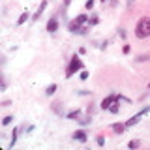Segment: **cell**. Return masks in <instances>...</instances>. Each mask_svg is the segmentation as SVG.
<instances>
[{
  "label": "cell",
  "mask_w": 150,
  "mask_h": 150,
  "mask_svg": "<svg viewBox=\"0 0 150 150\" xmlns=\"http://www.w3.org/2000/svg\"><path fill=\"white\" fill-rule=\"evenodd\" d=\"M135 36L137 38H148L150 36V17H143L137 23V28H135Z\"/></svg>",
  "instance_id": "cell-1"
},
{
  "label": "cell",
  "mask_w": 150,
  "mask_h": 150,
  "mask_svg": "<svg viewBox=\"0 0 150 150\" xmlns=\"http://www.w3.org/2000/svg\"><path fill=\"white\" fill-rule=\"evenodd\" d=\"M81 68H83V62L79 60V56H73L71 62H69V66H68V69H66V75H68V77H71V75L77 71V69H81Z\"/></svg>",
  "instance_id": "cell-2"
},
{
  "label": "cell",
  "mask_w": 150,
  "mask_h": 150,
  "mask_svg": "<svg viewBox=\"0 0 150 150\" xmlns=\"http://www.w3.org/2000/svg\"><path fill=\"white\" fill-rule=\"evenodd\" d=\"M112 101H118V96H109V98H105V100L101 101V109H109V107L112 105Z\"/></svg>",
  "instance_id": "cell-3"
},
{
  "label": "cell",
  "mask_w": 150,
  "mask_h": 150,
  "mask_svg": "<svg viewBox=\"0 0 150 150\" xmlns=\"http://www.w3.org/2000/svg\"><path fill=\"white\" fill-rule=\"evenodd\" d=\"M73 139L75 141H79V143H86V133H84V131L83 129H79V131H75V133H73Z\"/></svg>",
  "instance_id": "cell-4"
},
{
  "label": "cell",
  "mask_w": 150,
  "mask_h": 150,
  "mask_svg": "<svg viewBox=\"0 0 150 150\" xmlns=\"http://www.w3.org/2000/svg\"><path fill=\"white\" fill-rule=\"evenodd\" d=\"M56 30H58V21H56V17H53L47 23V32H56Z\"/></svg>",
  "instance_id": "cell-5"
},
{
  "label": "cell",
  "mask_w": 150,
  "mask_h": 150,
  "mask_svg": "<svg viewBox=\"0 0 150 150\" xmlns=\"http://www.w3.org/2000/svg\"><path fill=\"white\" fill-rule=\"evenodd\" d=\"M45 8H47V0H43V2H41V6L38 8V11L34 13V15H32V19H34V21H36V19H40V15L43 13V9H45Z\"/></svg>",
  "instance_id": "cell-6"
},
{
  "label": "cell",
  "mask_w": 150,
  "mask_h": 150,
  "mask_svg": "<svg viewBox=\"0 0 150 150\" xmlns=\"http://www.w3.org/2000/svg\"><path fill=\"white\" fill-rule=\"evenodd\" d=\"M69 30H71V32H77V34H83V32H84V28H81V25H77V23H69Z\"/></svg>",
  "instance_id": "cell-7"
},
{
  "label": "cell",
  "mask_w": 150,
  "mask_h": 150,
  "mask_svg": "<svg viewBox=\"0 0 150 150\" xmlns=\"http://www.w3.org/2000/svg\"><path fill=\"white\" fill-rule=\"evenodd\" d=\"M141 116H143L141 112H139V115H135V116H131V118H129L128 122H126V128H129V126H135V124L139 122V118H141Z\"/></svg>",
  "instance_id": "cell-8"
},
{
  "label": "cell",
  "mask_w": 150,
  "mask_h": 150,
  "mask_svg": "<svg viewBox=\"0 0 150 150\" xmlns=\"http://www.w3.org/2000/svg\"><path fill=\"white\" fill-rule=\"evenodd\" d=\"M124 129H126V124H115L112 126V131H115V133H122Z\"/></svg>",
  "instance_id": "cell-9"
},
{
  "label": "cell",
  "mask_w": 150,
  "mask_h": 150,
  "mask_svg": "<svg viewBox=\"0 0 150 150\" xmlns=\"http://www.w3.org/2000/svg\"><path fill=\"white\" fill-rule=\"evenodd\" d=\"M54 90H56V84H49V86L45 88V94H47V96H53Z\"/></svg>",
  "instance_id": "cell-10"
},
{
  "label": "cell",
  "mask_w": 150,
  "mask_h": 150,
  "mask_svg": "<svg viewBox=\"0 0 150 150\" xmlns=\"http://www.w3.org/2000/svg\"><path fill=\"white\" fill-rule=\"evenodd\" d=\"M79 115H81V111H79V109L69 111V112H68V118H79Z\"/></svg>",
  "instance_id": "cell-11"
},
{
  "label": "cell",
  "mask_w": 150,
  "mask_h": 150,
  "mask_svg": "<svg viewBox=\"0 0 150 150\" xmlns=\"http://www.w3.org/2000/svg\"><path fill=\"white\" fill-rule=\"evenodd\" d=\"M128 146H129V148H139V146H141V141L133 139V141H129V143H128Z\"/></svg>",
  "instance_id": "cell-12"
},
{
  "label": "cell",
  "mask_w": 150,
  "mask_h": 150,
  "mask_svg": "<svg viewBox=\"0 0 150 150\" xmlns=\"http://www.w3.org/2000/svg\"><path fill=\"white\" fill-rule=\"evenodd\" d=\"M26 19H28V13H26V11H23V13H21V17H19V21H17V25H23V23H26Z\"/></svg>",
  "instance_id": "cell-13"
},
{
  "label": "cell",
  "mask_w": 150,
  "mask_h": 150,
  "mask_svg": "<svg viewBox=\"0 0 150 150\" xmlns=\"http://www.w3.org/2000/svg\"><path fill=\"white\" fill-rule=\"evenodd\" d=\"M86 19H88L86 15H79L77 19H75V23H77V25H83V23H86Z\"/></svg>",
  "instance_id": "cell-14"
},
{
  "label": "cell",
  "mask_w": 150,
  "mask_h": 150,
  "mask_svg": "<svg viewBox=\"0 0 150 150\" xmlns=\"http://www.w3.org/2000/svg\"><path fill=\"white\" fill-rule=\"evenodd\" d=\"M137 60H139V62H146V60H150V54H141Z\"/></svg>",
  "instance_id": "cell-15"
},
{
  "label": "cell",
  "mask_w": 150,
  "mask_h": 150,
  "mask_svg": "<svg viewBox=\"0 0 150 150\" xmlns=\"http://www.w3.org/2000/svg\"><path fill=\"white\" fill-rule=\"evenodd\" d=\"M11 120H13V116H4L2 124H4V126H8V124H9V122H11Z\"/></svg>",
  "instance_id": "cell-16"
},
{
  "label": "cell",
  "mask_w": 150,
  "mask_h": 150,
  "mask_svg": "<svg viewBox=\"0 0 150 150\" xmlns=\"http://www.w3.org/2000/svg\"><path fill=\"white\" fill-rule=\"evenodd\" d=\"M84 6H86L88 9H92L94 8V0H86V4H84Z\"/></svg>",
  "instance_id": "cell-17"
},
{
  "label": "cell",
  "mask_w": 150,
  "mask_h": 150,
  "mask_svg": "<svg viewBox=\"0 0 150 150\" xmlns=\"http://www.w3.org/2000/svg\"><path fill=\"white\" fill-rule=\"evenodd\" d=\"M96 143L100 144V146H103V144H105V139H103V137H98V139H96Z\"/></svg>",
  "instance_id": "cell-18"
},
{
  "label": "cell",
  "mask_w": 150,
  "mask_h": 150,
  "mask_svg": "<svg viewBox=\"0 0 150 150\" xmlns=\"http://www.w3.org/2000/svg\"><path fill=\"white\" fill-rule=\"evenodd\" d=\"M81 79H83V81H86V79H88V71H81Z\"/></svg>",
  "instance_id": "cell-19"
},
{
  "label": "cell",
  "mask_w": 150,
  "mask_h": 150,
  "mask_svg": "<svg viewBox=\"0 0 150 150\" xmlns=\"http://www.w3.org/2000/svg\"><path fill=\"white\" fill-rule=\"evenodd\" d=\"M109 111H111V112H118V107H116V105H111Z\"/></svg>",
  "instance_id": "cell-20"
},
{
  "label": "cell",
  "mask_w": 150,
  "mask_h": 150,
  "mask_svg": "<svg viewBox=\"0 0 150 150\" xmlns=\"http://www.w3.org/2000/svg\"><path fill=\"white\" fill-rule=\"evenodd\" d=\"M79 122H81V124H90V118H81Z\"/></svg>",
  "instance_id": "cell-21"
},
{
  "label": "cell",
  "mask_w": 150,
  "mask_h": 150,
  "mask_svg": "<svg viewBox=\"0 0 150 150\" xmlns=\"http://www.w3.org/2000/svg\"><path fill=\"white\" fill-rule=\"evenodd\" d=\"M148 111H150V105H148V107H144V109H143V111H141V115H146V112H148Z\"/></svg>",
  "instance_id": "cell-22"
},
{
  "label": "cell",
  "mask_w": 150,
  "mask_h": 150,
  "mask_svg": "<svg viewBox=\"0 0 150 150\" xmlns=\"http://www.w3.org/2000/svg\"><path fill=\"white\" fill-rule=\"evenodd\" d=\"M69 2H71V0H64V6H69Z\"/></svg>",
  "instance_id": "cell-23"
}]
</instances>
